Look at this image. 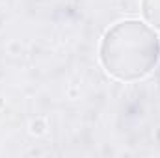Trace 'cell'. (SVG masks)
I'll return each instance as SVG.
<instances>
[{
    "instance_id": "1",
    "label": "cell",
    "mask_w": 160,
    "mask_h": 158,
    "mask_svg": "<svg viewBox=\"0 0 160 158\" xmlns=\"http://www.w3.org/2000/svg\"><path fill=\"white\" fill-rule=\"evenodd\" d=\"M158 41L143 24L128 21L108 32L102 47V62L119 78H138L157 63Z\"/></svg>"
}]
</instances>
